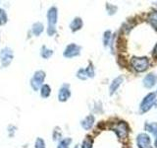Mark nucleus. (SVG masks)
I'll use <instances>...</instances> for the list:
<instances>
[{"instance_id":"nucleus-1","label":"nucleus","mask_w":157,"mask_h":148,"mask_svg":"<svg viewBox=\"0 0 157 148\" xmlns=\"http://www.w3.org/2000/svg\"><path fill=\"white\" fill-rule=\"evenodd\" d=\"M131 65L136 72H144L149 67V60L147 57H132Z\"/></svg>"},{"instance_id":"nucleus-2","label":"nucleus","mask_w":157,"mask_h":148,"mask_svg":"<svg viewBox=\"0 0 157 148\" xmlns=\"http://www.w3.org/2000/svg\"><path fill=\"white\" fill-rule=\"evenodd\" d=\"M156 101V93H149L144 98L141 104H140V111L141 113H146L148 112L153 106V104Z\"/></svg>"},{"instance_id":"nucleus-3","label":"nucleus","mask_w":157,"mask_h":148,"mask_svg":"<svg viewBox=\"0 0 157 148\" xmlns=\"http://www.w3.org/2000/svg\"><path fill=\"white\" fill-rule=\"evenodd\" d=\"M114 130L118 137L120 138H126L130 132V127L128 125V123L125 121H120L118 122L114 127Z\"/></svg>"},{"instance_id":"nucleus-4","label":"nucleus","mask_w":157,"mask_h":148,"mask_svg":"<svg viewBox=\"0 0 157 148\" xmlns=\"http://www.w3.org/2000/svg\"><path fill=\"white\" fill-rule=\"evenodd\" d=\"M136 144L139 148H149L150 137L146 133H140L136 137Z\"/></svg>"},{"instance_id":"nucleus-5","label":"nucleus","mask_w":157,"mask_h":148,"mask_svg":"<svg viewBox=\"0 0 157 148\" xmlns=\"http://www.w3.org/2000/svg\"><path fill=\"white\" fill-rule=\"evenodd\" d=\"M81 51V47L77 46L75 43H71L66 47L65 51H64V56L65 57H74V56H77L80 54Z\"/></svg>"},{"instance_id":"nucleus-6","label":"nucleus","mask_w":157,"mask_h":148,"mask_svg":"<svg viewBox=\"0 0 157 148\" xmlns=\"http://www.w3.org/2000/svg\"><path fill=\"white\" fill-rule=\"evenodd\" d=\"M44 72L43 71H37L36 74L33 75V78L32 79V86L34 90H37V89L41 86V84L44 80Z\"/></svg>"},{"instance_id":"nucleus-7","label":"nucleus","mask_w":157,"mask_h":148,"mask_svg":"<svg viewBox=\"0 0 157 148\" xmlns=\"http://www.w3.org/2000/svg\"><path fill=\"white\" fill-rule=\"evenodd\" d=\"M12 57H13V53L10 48L6 47L1 51V62L4 66H7L8 64L11 62Z\"/></svg>"},{"instance_id":"nucleus-8","label":"nucleus","mask_w":157,"mask_h":148,"mask_svg":"<svg viewBox=\"0 0 157 148\" xmlns=\"http://www.w3.org/2000/svg\"><path fill=\"white\" fill-rule=\"evenodd\" d=\"M157 82V75H155L154 73H149L144 77V86L145 88H152Z\"/></svg>"},{"instance_id":"nucleus-9","label":"nucleus","mask_w":157,"mask_h":148,"mask_svg":"<svg viewBox=\"0 0 157 148\" xmlns=\"http://www.w3.org/2000/svg\"><path fill=\"white\" fill-rule=\"evenodd\" d=\"M47 19H48V25L50 28H54L57 22V9L55 7H52L49 9L47 13Z\"/></svg>"},{"instance_id":"nucleus-10","label":"nucleus","mask_w":157,"mask_h":148,"mask_svg":"<svg viewBox=\"0 0 157 148\" xmlns=\"http://www.w3.org/2000/svg\"><path fill=\"white\" fill-rule=\"evenodd\" d=\"M123 82H124V77H123V76H118L112 81L111 85H110V89H109L111 95H113V94H114L118 90V88L122 85Z\"/></svg>"},{"instance_id":"nucleus-11","label":"nucleus","mask_w":157,"mask_h":148,"mask_svg":"<svg viewBox=\"0 0 157 148\" xmlns=\"http://www.w3.org/2000/svg\"><path fill=\"white\" fill-rule=\"evenodd\" d=\"M71 93H70V90H69L68 86H63L60 91H59V94H58V98H59V101L61 102H65L67 101L69 97H70Z\"/></svg>"},{"instance_id":"nucleus-12","label":"nucleus","mask_w":157,"mask_h":148,"mask_svg":"<svg viewBox=\"0 0 157 148\" xmlns=\"http://www.w3.org/2000/svg\"><path fill=\"white\" fill-rule=\"evenodd\" d=\"M93 122H94V117L90 115L82 121V126L86 130H90V128L92 127V125H93Z\"/></svg>"},{"instance_id":"nucleus-13","label":"nucleus","mask_w":157,"mask_h":148,"mask_svg":"<svg viewBox=\"0 0 157 148\" xmlns=\"http://www.w3.org/2000/svg\"><path fill=\"white\" fill-rule=\"evenodd\" d=\"M82 27V21L81 18H75L70 25V28L73 32H76Z\"/></svg>"},{"instance_id":"nucleus-14","label":"nucleus","mask_w":157,"mask_h":148,"mask_svg":"<svg viewBox=\"0 0 157 148\" xmlns=\"http://www.w3.org/2000/svg\"><path fill=\"white\" fill-rule=\"evenodd\" d=\"M148 22L157 31V11H153L148 15Z\"/></svg>"},{"instance_id":"nucleus-15","label":"nucleus","mask_w":157,"mask_h":148,"mask_svg":"<svg viewBox=\"0 0 157 148\" xmlns=\"http://www.w3.org/2000/svg\"><path fill=\"white\" fill-rule=\"evenodd\" d=\"M145 130L149 131L153 134H157V123L156 122H150V123H145Z\"/></svg>"},{"instance_id":"nucleus-16","label":"nucleus","mask_w":157,"mask_h":148,"mask_svg":"<svg viewBox=\"0 0 157 148\" xmlns=\"http://www.w3.org/2000/svg\"><path fill=\"white\" fill-rule=\"evenodd\" d=\"M42 31H43V26H42V24H40V23H36V24H34V25H33V32L34 35H36V36H38V35L40 34Z\"/></svg>"},{"instance_id":"nucleus-17","label":"nucleus","mask_w":157,"mask_h":148,"mask_svg":"<svg viewBox=\"0 0 157 148\" xmlns=\"http://www.w3.org/2000/svg\"><path fill=\"white\" fill-rule=\"evenodd\" d=\"M40 95L43 98H47L49 95H50V87L48 85H43L41 87V91H40Z\"/></svg>"},{"instance_id":"nucleus-18","label":"nucleus","mask_w":157,"mask_h":148,"mask_svg":"<svg viewBox=\"0 0 157 148\" xmlns=\"http://www.w3.org/2000/svg\"><path fill=\"white\" fill-rule=\"evenodd\" d=\"M71 138H66V139H63L60 143H59L58 148H69V145L71 143Z\"/></svg>"},{"instance_id":"nucleus-19","label":"nucleus","mask_w":157,"mask_h":148,"mask_svg":"<svg viewBox=\"0 0 157 148\" xmlns=\"http://www.w3.org/2000/svg\"><path fill=\"white\" fill-rule=\"evenodd\" d=\"M110 39H111V32L110 31H107L104 33V38H103V43H104V46H108L110 43Z\"/></svg>"},{"instance_id":"nucleus-20","label":"nucleus","mask_w":157,"mask_h":148,"mask_svg":"<svg viewBox=\"0 0 157 148\" xmlns=\"http://www.w3.org/2000/svg\"><path fill=\"white\" fill-rule=\"evenodd\" d=\"M82 148H92V140L90 139V137H86L83 140Z\"/></svg>"},{"instance_id":"nucleus-21","label":"nucleus","mask_w":157,"mask_h":148,"mask_svg":"<svg viewBox=\"0 0 157 148\" xmlns=\"http://www.w3.org/2000/svg\"><path fill=\"white\" fill-rule=\"evenodd\" d=\"M7 22V15L4 10L0 9V25H4Z\"/></svg>"},{"instance_id":"nucleus-22","label":"nucleus","mask_w":157,"mask_h":148,"mask_svg":"<svg viewBox=\"0 0 157 148\" xmlns=\"http://www.w3.org/2000/svg\"><path fill=\"white\" fill-rule=\"evenodd\" d=\"M41 56H42V57H44V58H48L49 56H52V51H49V49H47L45 47H42Z\"/></svg>"},{"instance_id":"nucleus-23","label":"nucleus","mask_w":157,"mask_h":148,"mask_svg":"<svg viewBox=\"0 0 157 148\" xmlns=\"http://www.w3.org/2000/svg\"><path fill=\"white\" fill-rule=\"evenodd\" d=\"M86 72L87 77H93V76H94V69H93L92 64H90V65H88V67L86 69Z\"/></svg>"},{"instance_id":"nucleus-24","label":"nucleus","mask_w":157,"mask_h":148,"mask_svg":"<svg viewBox=\"0 0 157 148\" xmlns=\"http://www.w3.org/2000/svg\"><path fill=\"white\" fill-rule=\"evenodd\" d=\"M78 77L80 78V79H82V80H86V79L87 78L86 70H83V69H81V70H78Z\"/></svg>"},{"instance_id":"nucleus-25","label":"nucleus","mask_w":157,"mask_h":148,"mask_svg":"<svg viewBox=\"0 0 157 148\" xmlns=\"http://www.w3.org/2000/svg\"><path fill=\"white\" fill-rule=\"evenodd\" d=\"M36 148H44V143L43 141L40 139V138H38L36 142Z\"/></svg>"},{"instance_id":"nucleus-26","label":"nucleus","mask_w":157,"mask_h":148,"mask_svg":"<svg viewBox=\"0 0 157 148\" xmlns=\"http://www.w3.org/2000/svg\"><path fill=\"white\" fill-rule=\"evenodd\" d=\"M153 56L157 57V44H156L155 47H154V51H153Z\"/></svg>"},{"instance_id":"nucleus-27","label":"nucleus","mask_w":157,"mask_h":148,"mask_svg":"<svg viewBox=\"0 0 157 148\" xmlns=\"http://www.w3.org/2000/svg\"><path fill=\"white\" fill-rule=\"evenodd\" d=\"M155 147L157 148V136H156V139H155Z\"/></svg>"},{"instance_id":"nucleus-28","label":"nucleus","mask_w":157,"mask_h":148,"mask_svg":"<svg viewBox=\"0 0 157 148\" xmlns=\"http://www.w3.org/2000/svg\"><path fill=\"white\" fill-rule=\"evenodd\" d=\"M75 148H78V146H76V147H75Z\"/></svg>"}]
</instances>
